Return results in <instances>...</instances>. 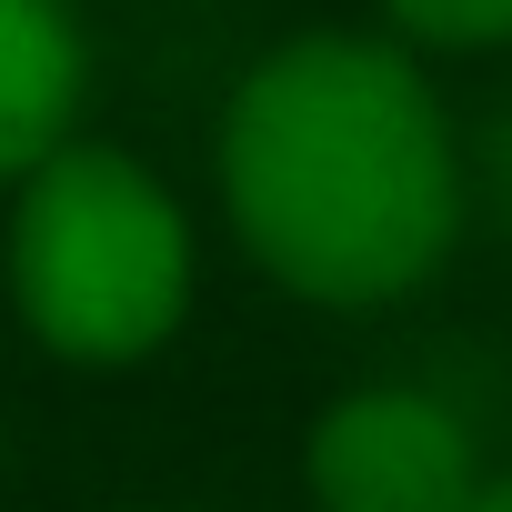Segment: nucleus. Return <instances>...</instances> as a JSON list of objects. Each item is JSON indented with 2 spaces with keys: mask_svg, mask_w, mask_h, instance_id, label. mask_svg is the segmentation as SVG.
<instances>
[{
  "mask_svg": "<svg viewBox=\"0 0 512 512\" xmlns=\"http://www.w3.org/2000/svg\"><path fill=\"white\" fill-rule=\"evenodd\" d=\"M221 191L251 262L302 302H402L462 231V151L402 41H292L231 91Z\"/></svg>",
  "mask_w": 512,
  "mask_h": 512,
  "instance_id": "nucleus-1",
  "label": "nucleus"
},
{
  "mask_svg": "<svg viewBox=\"0 0 512 512\" xmlns=\"http://www.w3.org/2000/svg\"><path fill=\"white\" fill-rule=\"evenodd\" d=\"M21 322L71 362H141L191 302V231L121 151H51L11 211Z\"/></svg>",
  "mask_w": 512,
  "mask_h": 512,
  "instance_id": "nucleus-2",
  "label": "nucleus"
},
{
  "mask_svg": "<svg viewBox=\"0 0 512 512\" xmlns=\"http://www.w3.org/2000/svg\"><path fill=\"white\" fill-rule=\"evenodd\" d=\"M312 492L322 512H472L482 462L472 432L432 392H352L312 422Z\"/></svg>",
  "mask_w": 512,
  "mask_h": 512,
  "instance_id": "nucleus-3",
  "label": "nucleus"
},
{
  "mask_svg": "<svg viewBox=\"0 0 512 512\" xmlns=\"http://www.w3.org/2000/svg\"><path fill=\"white\" fill-rule=\"evenodd\" d=\"M81 111V31L71 0H0V181L61 151Z\"/></svg>",
  "mask_w": 512,
  "mask_h": 512,
  "instance_id": "nucleus-4",
  "label": "nucleus"
},
{
  "mask_svg": "<svg viewBox=\"0 0 512 512\" xmlns=\"http://www.w3.org/2000/svg\"><path fill=\"white\" fill-rule=\"evenodd\" d=\"M382 11L412 51H502L512 41V0H382Z\"/></svg>",
  "mask_w": 512,
  "mask_h": 512,
  "instance_id": "nucleus-5",
  "label": "nucleus"
},
{
  "mask_svg": "<svg viewBox=\"0 0 512 512\" xmlns=\"http://www.w3.org/2000/svg\"><path fill=\"white\" fill-rule=\"evenodd\" d=\"M492 191H502V221H512V121L492 131Z\"/></svg>",
  "mask_w": 512,
  "mask_h": 512,
  "instance_id": "nucleus-6",
  "label": "nucleus"
},
{
  "mask_svg": "<svg viewBox=\"0 0 512 512\" xmlns=\"http://www.w3.org/2000/svg\"><path fill=\"white\" fill-rule=\"evenodd\" d=\"M472 512H512V472H502V482H482V492H472Z\"/></svg>",
  "mask_w": 512,
  "mask_h": 512,
  "instance_id": "nucleus-7",
  "label": "nucleus"
}]
</instances>
